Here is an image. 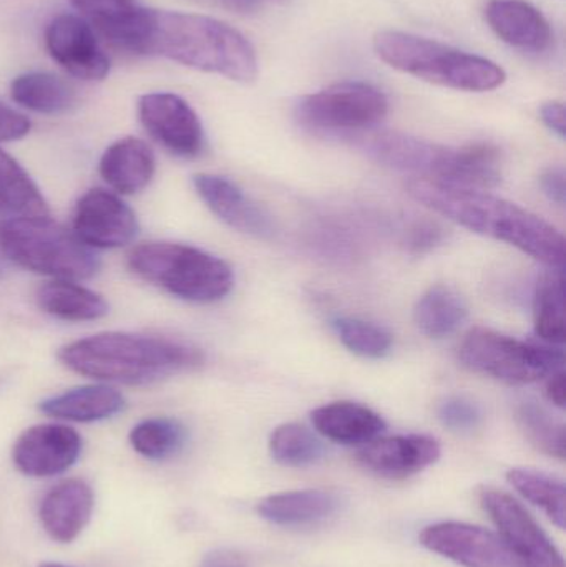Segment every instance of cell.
Here are the masks:
<instances>
[{
	"instance_id": "5bb4252c",
	"label": "cell",
	"mask_w": 566,
	"mask_h": 567,
	"mask_svg": "<svg viewBox=\"0 0 566 567\" xmlns=\"http://www.w3.org/2000/svg\"><path fill=\"white\" fill-rule=\"evenodd\" d=\"M45 47L53 62L75 79L96 82L110 72V60L93 27L75 13H60L45 29Z\"/></svg>"
},
{
	"instance_id": "8d00e7d4",
	"label": "cell",
	"mask_w": 566,
	"mask_h": 567,
	"mask_svg": "<svg viewBox=\"0 0 566 567\" xmlns=\"http://www.w3.org/2000/svg\"><path fill=\"white\" fill-rule=\"evenodd\" d=\"M564 168H550L542 175L541 186L545 195L550 202L557 203L558 206H565L566 202V183Z\"/></svg>"
},
{
	"instance_id": "e0dca14e",
	"label": "cell",
	"mask_w": 566,
	"mask_h": 567,
	"mask_svg": "<svg viewBox=\"0 0 566 567\" xmlns=\"http://www.w3.org/2000/svg\"><path fill=\"white\" fill-rule=\"evenodd\" d=\"M441 445L429 435L374 439L358 452L364 468L384 478H408L424 472L441 458Z\"/></svg>"
},
{
	"instance_id": "ab89813d",
	"label": "cell",
	"mask_w": 566,
	"mask_h": 567,
	"mask_svg": "<svg viewBox=\"0 0 566 567\" xmlns=\"http://www.w3.org/2000/svg\"><path fill=\"white\" fill-rule=\"evenodd\" d=\"M547 396L555 406L565 409L566 383L564 370H557V372L552 373L547 383Z\"/></svg>"
},
{
	"instance_id": "7a4b0ae2",
	"label": "cell",
	"mask_w": 566,
	"mask_h": 567,
	"mask_svg": "<svg viewBox=\"0 0 566 567\" xmlns=\"http://www.w3.org/2000/svg\"><path fill=\"white\" fill-rule=\"evenodd\" d=\"M408 192L432 212L482 236L507 243L557 271H564L565 238L547 221L485 189L412 178Z\"/></svg>"
},
{
	"instance_id": "74e56055",
	"label": "cell",
	"mask_w": 566,
	"mask_h": 567,
	"mask_svg": "<svg viewBox=\"0 0 566 567\" xmlns=\"http://www.w3.org/2000/svg\"><path fill=\"white\" fill-rule=\"evenodd\" d=\"M541 118L547 128H550L555 135L560 136L562 140L566 135V116L565 106L562 102H547L542 105Z\"/></svg>"
},
{
	"instance_id": "836d02e7",
	"label": "cell",
	"mask_w": 566,
	"mask_h": 567,
	"mask_svg": "<svg viewBox=\"0 0 566 567\" xmlns=\"http://www.w3.org/2000/svg\"><path fill=\"white\" fill-rule=\"evenodd\" d=\"M338 333L346 349L366 359H382L392 349V336L378 323L358 319V317H339L335 320Z\"/></svg>"
},
{
	"instance_id": "3957f363",
	"label": "cell",
	"mask_w": 566,
	"mask_h": 567,
	"mask_svg": "<svg viewBox=\"0 0 566 567\" xmlns=\"http://www.w3.org/2000/svg\"><path fill=\"white\" fill-rule=\"evenodd\" d=\"M59 360L80 375L122 385H148L205 363V353L166 337L103 332L62 347Z\"/></svg>"
},
{
	"instance_id": "60d3db41",
	"label": "cell",
	"mask_w": 566,
	"mask_h": 567,
	"mask_svg": "<svg viewBox=\"0 0 566 567\" xmlns=\"http://www.w3.org/2000/svg\"><path fill=\"white\" fill-rule=\"evenodd\" d=\"M225 2L231 6L233 9L249 10L255 9L261 2H281V0H225Z\"/></svg>"
},
{
	"instance_id": "ba28073f",
	"label": "cell",
	"mask_w": 566,
	"mask_h": 567,
	"mask_svg": "<svg viewBox=\"0 0 566 567\" xmlns=\"http://www.w3.org/2000/svg\"><path fill=\"white\" fill-rule=\"evenodd\" d=\"M459 359L469 370L511 385H528L550 377L564 367V353L475 327L462 340Z\"/></svg>"
},
{
	"instance_id": "d6a6232c",
	"label": "cell",
	"mask_w": 566,
	"mask_h": 567,
	"mask_svg": "<svg viewBox=\"0 0 566 567\" xmlns=\"http://www.w3.org/2000/svg\"><path fill=\"white\" fill-rule=\"evenodd\" d=\"M518 425L527 439L542 452L555 458H565V426L537 402H522L517 406Z\"/></svg>"
},
{
	"instance_id": "7402d4cb",
	"label": "cell",
	"mask_w": 566,
	"mask_h": 567,
	"mask_svg": "<svg viewBox=\"0 0 566 567\" xmlns=\"http://www.w3.org/2000/svg\"><path fill=\"white\" fill-rule=\"evenodd\" d=\"M341 506V498L326 489H301L278 493L259 502L263 519L276 526H311L331 518Z\"/></svg>"
},
{
	"instance_id": "ee69618b",
	"label": "cell",
	"mask_w": 566,
	"mask_h": 567,
	"mask_svg": "<svg viewBox=\"0 0 566 567\" xmlns=\"http://www.w3.org/2000/svg\"><path fill=\"white\" fill-rule=\"evenodd\" d=\"M0 213H2V209H0Z\"/></svg>"
},
{
	"instance_id": "5b68a950",
	"label": "cell",
	"mask_w": 566,
	"mask_h": 567,
	"mask_svg": "<svg viewBox=\"0 0 566 567\" xmlns=\"http://www.w3.org/2000/svg\"><path fill=\"white\" fill-rule=\"evenodd\" d=\"M374 50L399 72L461 92H492L507 80L505 70L485 56L401 30L375 33Z\"/></svg>"
},
{
	"instance_id": "6da1fadb",
	"label": "cell",
	"mask_w": 566,
	"mask_h": 567,
	"mask_svg": "<svg viewBox=\"0 0 566 567\" xmlns=\"http://www.w3.org/2000/svg\"><path fill=\"white\" fill-rule=\"evenodd\" d=\"M126 52L165 56L235 82L249 83L258 76L253 43L235 27L199 13L143 7Z\"/></svg>"
},
{
	"instance_id": "30bf717a",
	"label": "cell",
	"mask_w": 566,
	"mask_h": 567,
	"mask_svg": "<svg viewBox=\"0 0 566 567\" xmlns=\"http://www.w3.org/2000/svg\"><path fill=\"white\" fill-rule=\"evenodd\" d=\"M481 502L522 566L565 567L557 546L517 499L501 489L485 488Z\"/></svg>"
},
{
	"instance_id": "83f0119b",
	"label": "cell",
	"mask_w": 566,
	"mask_h": 567,
	"mask_svg": "<svg viewBox=\"0 0 566 567\" xmlns=\"http://www.w3.org/2000/svg\"><path fill=\"white\" fill-rule=\"evenodd\" d=\"M0 209L20 216H47L49 206L25 169L0 148Z\"/></svg>"
},
{
	"instance_id": "4dcf8cb0",
	"label": "cell",
	"mask_w": 566,
	"mask_h": 567,
	"mask_svg": "<svg viewBox=\"0 0 566 567\" xmlns=\"http://www.w3.org/2000/svg\"><path fill=\"white\" fill-rule=\"evenodd\" d=\"M130 443L143 458L163 462L185 446L186 429L178 420H143L130 432Z\"/></svg>"
},
{
	"instance_id": "d590c367",
	"label": "cell",
	"mask_w": 566,
	"mask_h": 567,
	"mask_svg": "<svg viewBox=\"0 0 566 567\" xmlns=\"http://www.w3.org/2000/svg\"><path fill=\"white\" fill-rule=\"evenodd\" d=\"M30 132V122L22 113L0 103V143L16 142Z\"/></svg>"
},
{
	"instance_id": "9c48e42d",
	"label": "cell",
	"mask_w": 566,
	"mask_h": 567,
	"mask_svg": "<svg viewBox=\"0 0 566 567\" xmlns=\"http://www.w3.org/2000/svg\"><path fill=\"white\" fill-rule=\"evenodd\" d=\"M389 100L378 86L366 82H342L305 96L296 106L302 125L316 132H364L381 123Z\"/></svg>"
},
{
	"instance_id": "1f68e13d",
	"label": "cell",
	"mask_w": 566,
	"mask_h": 567,
	"mask_svg": "<svg viewBox=\"0 0 566 567\" xmlns=\"http://www.w3.org/2000/svg\"><path fill=\"white\" fill-rule=\"evenodd\" d=\"M272 458L279 465L302 468L315 465L325 456V446L315 433L299 423H285L272 432L269 440Z\"/></svg>"
},
{
	"instance_id": "ffe728a7",
	"label": "cell",
	"mask_w": 566,
	"mask_h": 567,
	"mask_svg": "<svg viewBox=\"0 0 566 567\" xmlns=\"http://www.w3.org/2000/svg\"><path fill=\"white\" fill-rule=\"evenodd\" d=\"M155 168L152 148L133 136L110 145L99 165L106 185L120 195H135L145 189L155 175Z\"/></svg>"
},
{
	"instance_id": "f546056e",
	"label": "cell",
	"mask_w": 566,
	"mask_h": 567,
	"mask_svg": "<svg viewBox=\"0 0 566 567\" xmlns=\"http://www.w3.org/2000/svg\"><path fill=\"white\" fill-rule=\"evenodd\" d=\"M508 483L532 505L544 509L545 515L565 528V485L562 480L544 472L528 468H514L507 473Z\"/></svg>"
},
{
	"instance_id": "8fae6325",
	"label": "cell",
	"mask_w": 566,
	"mask_h": 567,
	"mask_svg": "<svg viewBox=\"0 0 566 567\" xmlns=\"http://www.w3.org/2000/svg\"><path fill=\"white\" fill-rule=\"evenodd\" d=\"M429 551L464 567H524L504 539L481 526L438 523L419 536Z\"/></svg>"
},
{
	"instance_id": "277c9868",
	"label": "cell",
	"mask_w": 566,
	"mask_h": 567,
	"mask_svg": "<svg viewBox=\"0 0 566 567\" xmlns=\"http://www.w3.org/2000/svg\"><path fill=\"white\" fill-rule=\"evenodd\" d=\"M361 148L379 165L414 178L477 189L494 188L502 179L501 152L491 143L452 148L404 133L378 132L362 136Z\"/></svg>"
},
{
	"instance_id": "f35d334b",
	"label": "cell",
	"mask_w": 566,
	"mask_h": 567,
	"mask_svg": "<svg viewBox=\"0 0 566 567\" xmlns=\"http://www.w3.org/2000/svg\"><path fill=\"white\" fill-rule=\"evenodd\" d=\"M198 567H248V563L241 553L223 548L208 553Z\"/></svg>"
},
{
	"instance_id": "44dd1931",
	"label": "cell",
	"mask_w": 566,
	"mask_h": 567,
	"mask_svg": "<svg viewBox=\"0 0 566 567\" xmlns=\"http://www.w3.org/2000/svg\"><path fill=\"white\" fill-rule=\"evenodd\" d=\"M312 425L326 439L341 445H366L385 430L381 415L354 402H335L312 412Z\"/></svg>"
},
{
	"instance_id": "603a6c76",
	"label": "cell",
	"mask_w": 566,
	"mask_h": 567,
	"mask_svg": "<svg viewBox=\"0 0 566 567\" xmlns=\"http://www.w3.org/2000/svg\"><path fill=\"white\" fill-rule=\"evenodd\" d=\"M125 399L109 385L76 386L40 403V412L66 422L92 423L122 412Z\"/></svg>"
},
{
	"instance_id": "4fadbf2b",
	"label": "cell",
	"mask_w": 566,
	"mask_h": 567,
	"mask_svg": "<svg viewBox=\"0 0 566 567\" xmlns=\"http://www.w3.org/2000/svg\"><path fill=\"white\" fill-rule=\"evenodd\" d=\"M72 225L73 235L90 249L123 248L140 231L133 209L115 193L102 188L90 189L79 199Z\"/></svg>"
},
{
	"instance_id": "52a82bcc",
	"label": "cell",
	"mask_w": 566,
	"mask_h": 567,
	"mask_svg": "<svg viewBox=\"0 0 566 567\" xmlns=\"http://www.w3.org/2000/svg\"><path fill=\"white\" fill-rule=\"evenodd\" d=\"M128 268L178 299L212 303L231 292L235 276L223 259L178 243H145L128 255Z\"/></svg>"
},
{
	"instance_id": "ac0fdd59",
	"label": "cell",
	"mask_w": 566,
	"mask_h": 567,
	"mask_svg": "<svg viewBox=\"0 0 566 567\" xmlns=\"http://www.w3.org/2000/svg\"><path fill=\"white\" fill-rule=\"evenodd\" d=\"M95 496L83 480H65L53 486L40 503L39 518L53 542L69 545L92 518Z\"/></svg>"
},
{
	"instance_id": "d6986e66",
	"label": "cell",
	"mask_w": 566,
	"mask_h": 567,
	"mask_svg": "<svg viewBox=\"0 0 566 567\" xmlns=\"http://www.w3.org/2000/svg\"><path fill=\"white\" fill-rule=\"evenodd\" d=\"M485 19L502 42L524 52H545L554 42L547 17L527 0H491Z\"/></svg>"
},
{
	"instance_id": "7bdbcfd3",
	"label": "cell",
	"mask_w": 566,
	"mask_h": 567,
	"mask_svg": "<svg viewBox=\"0 0 566 567\" xmlns=\"http://www.w3.org/2000/svg\"><path fill=\"white\" fill-rule=\"evenodd\" d=\"M39 567H73V566H66L62 565V563H42Z\"/></svg>"
},
{
	"instance_id": "2e32d148",
	"label": "cell",
	"mask_w": 566,
	"mask_h": 567,
	"mask_svg": "<svg viewBox=\"0 0 566 567\" xmlns=\"http://www.w3.org/2000/svg\"><path fill=\"white\" fill-rule=\"evenodd\" d=\"M193 185L213 215L218 216L229 228L258 239H271L275 236L276 226L271 216L231 179L203 173L193 178Z\"/></svg>"
},
{
	"instance_id": "4316f807",
	"label": "cell",
	"mask_w": 566,
	"mask_h": 567,
	"mask_svg": "<svg viewBox=\"0 0 566 567\" xmlns=\"http://www.w3.org/2000/svg\"><path fill=\"white\" fill-rule=\"evenodd\" d=\"M96 35L123 50L143 7L136 0H70Z\"/></svg>"
},
{
	"instance_id": "f1b7e54d",
	"label": "cell",
	"mask_w": 566,
	"mask_h": 567,
	"mask_svg": "<svg viewBox=\"0 0 566 567\" xmlns=\"http://www.w3.org/2000/svg\"><path fill=\"white\" fill-rule=\"evenodd\" d=\"M535 332L552 346L565 342V286L562 271L542 276L534 296Z\"/></svg>"
},
{
	"instance_id": "9a60e30c",
	"label": "cell",
	"mask_w": 566,
	"mask_h": 567,
	"mask_svg": "<svg viewBox=\"0 0 566 567\" xmlns=\"http://www.w3.org/2000/svg\"><path fill=\"white\" fill-rule=\"evenodd\" d=\"M82 453V436L66 425L45 423L25 430L12 449L13 465L32 478H50L72 468Z\"/></svg>"
},
{
	"instance_id": "484cf974",
	"label": "cell",
	"mask_w": 566,
	"mask_h": 567,
	"mask_svg": "<svg viewBox=\"0 0 566 567\" xmlns=\"http://www.w3.org/2000/svg\"><path fill=\"white\" fill-rule=\"evenodd\" d=\"M469 309L461 293L451 287L434 286L418 300L414 322L424 336L444 339L461 329Z\"/></svg>"
},
{
	"instance_id": "cb8c5ba5",
	"label": "cell",
	"mask_w": 566,
	"mask_h": 567,
	"mask_svg": "<svg viewBox=\"0 0 566 567\" xmlns=\"http://www.w3.org/2000/svg\"><path fill=\"white\" fill-rule=\"evenodd\" d=\"M37 303L49 316L69 322L102 319L109 313V303L99 292L66 279H55L40 286Z\"/></svg>"
},
{
	"instance_id": "e575fe53",
	"label": "cell",
	"mask_w": 566,
	"mask_h": 567,
	"mask_svg": "<svg viewBox=\"0 0 566 567\" xmlns=\"http://www.w3.org/2000/svg\"><path fill=\"white\" fill-rule=\"evenodd\" d=\"M439 420L452 432H474L482 422V410L477 403L462 396H451L439 405Z\"/></svg>"
},
{
	"instance_id": "7c38bea8",
	"label": "cell",
	"mask_w": 566,
	"mask_h": 567,
	"mask_svg": "<svg viewBox=\"0 0 566 567\" xmlns=\"http://www.w3.org/2000/svg\"><path fill=\"white\" fill-rule=\"evenodd\" d=\"M143 128L156 143L182 158H195L205 148L202 120L175 93H148L138 102Z\"/></svg>"
},
{
	"instance_id": "b9f144b4",
	"label": "cell",
	"mask_w": 566,
	"mask_h": 567,
	"mask_svg": "<svg viewBox=\"0 0 566 567\" xmlns=\"http://www.w3.org/2000/svg\"><path fill=\"white\" fill-rule=\"evenodd\" d=\"M7 265H9V261H7L6 256H3V252L0 251V278H2L3 275H6Z\"/></svg>"
},
{
	"instance_id": "8992f818",
	"label": "cell",
	"mask_w": 566,
	"mask_h": 567,
	"mask_svg": "<svg viewBox=\"0 0 566 567\" xmlns=\"http://www.w3.org/2000/svg\"><path fill=\"white\" fill-rule=\"evenodd\" d=\"M0 251L19 268L66 281L93 278L100 269L93 249L49 216L0 221Z\"/></svg>"
},
{
	"instance_id": "d4e9b609",
	"label": "cell",
	"mask_w": 566,
	"mask_h": 567,
	"mask_svg": "<svg viewBox=\"0 0 566 567\" xmlns=\"http://www.w3.org/2000/svg\"><path fill=\"white\" fill-rule=\"evenodd\" d=\"M13 102L30 112L42 115H59L69 112L75 103L72 86L49 72H27L10 83Z\"/></svg>"
}]
</instances>
